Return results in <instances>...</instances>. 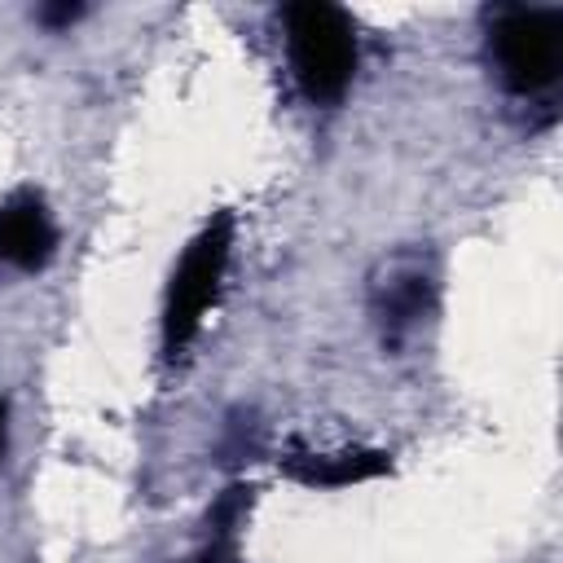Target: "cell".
<instances>
[{
	"instance_id": "obj_1",
	"label": "cell",
	"mask_w": 563,
	"mask_h": 563,
	"mask_svg": "<svg viewBox=\"0 0 563 563\" xmlns=\"http://www.w3.org/2000/svg\"><path fill=\"white\" fill-rule=\"evenodd\" d=\"M286 22V48H290V70L303 88L308 101L330 106L347 92L356 75V31L352 18L334 4L303 0L282 9Z\"/></svg>"
},
{
	"instance_id": "obj_3",
	"label": "cell",
	"mask_w": 563,
	"mask_h": 563,
	"mask_svg": "<svg viewBox=\"0 0 563 563\" xmlns=\"http://www.w3.org/2000/svg\"><path fill=\"white\" fill-rule=\"evenodd\" d=\"M493 57L515 92H541L563 66V13L559 9H506L493 22Z\"/></svg>"
},
{
	"instance_id": "obj_6",
	"label": "cell",
	"mask_w": 563,
	"mask_h": 563,
	"mask_svg": "<svg viewBox=\"0 0 563 563\" xmlns=\"http://www.w3.org/2000/svg\"><path fill=\"white\" fill-rule=\"evenodd\" d=\"M84 9L79 4H53V9H40V18L44 22H53V26H62V22H75Z\"/></svg>"
},
{
	"instance_id": "obj_2",
	"label": "cell",
	"mask_w": 563,
	"mask_h": 563,
	"mask_svg": "<svg viewBox=\"0 0 563 563\" xmlns=\"http://www.w3.org/2000/svg\"><path fill=\"white\" fill-rule=\"evenodd\" d=\"M229 251H233V216L220 211L180 255L172 286H167V303H163V352L176 356L189 347V339L198 334L207 308L220 295L224 268H229Z\"/></svg>"
},
{
	"instance_id": "obj_8",
	"label": "cell",
	"mask_w": 563,
	"mask_h": 563,
	"mask_svg": "<svg viewBox=\"0 0 563 563\" xmlns=\"http://www.w3.org/2000/svg\"><path fill=\"white\" fill-rule=\"evenodd\" d=\"M0 449H4V405H0Z\"/></svg>"
},
{
	"instance_id": "obj_4",
	"label": "cell",
	"mask_w": 563,
	"mask_h": 563,
	"mask_svg": "<svg viewBox=\"0 0 563 563\" xmlns=\"http://www.w3.org/2000/svg\"><path fill=\"white\" fill-rule=\"evenodd\" d=\"M53 246H57V233L35 194H18L0 207V264L44 268Z\"/></svg>"
},
{
	"instance_id": "obj_7",
	"label": "cell",
	"mask_w": 563,
	"mask_h": 563,
	"mask_svg": "<svg viewBox=\"0 0 563 563\" xmlns=\"http://www.w3.org/2000/svg\"><path fill=\"white\" fill-rule=\"evenodd\" d=\"M194 563H224V559H220V550H207V554H198Z\"/></svg>"
},
{
	"instance_id": "obj_5",
	"label": "cell",
	"mask_w": 563,
	"mask_h": 563,
	"mask_svg": "<svg viewBox=\"0 0 563 563\" xmlns=\"http://www.w3.org/2000/svg\"><path fill=\"white\" fill-rule=\"evenodd\" d=\"M286 475L308 484V488H343V484H361L383 475L391 462L378 449H339V453H290Z\"/></svg>"
}]
</instances>
